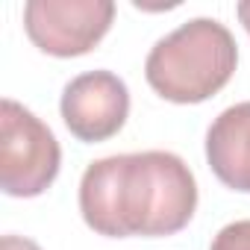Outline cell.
<instances>
[{"label": "cell", "instance_id": "cell-1", "mask_svg": "<svg viewBox=\"0 0 250 250\" xmlns=\"http://www.w3.org/2000/svg\"><path fill=\"white\" fill-rule=\"evenodd\" d=\"M197 180L171 150L118 153L88 162L80 180V215L106 238H162L188 227Z\"/></svg>", "mask_w": 250, "mask_h": 250}, {"label": "cell", "instance_id": "cell-5", "mask_svg": "<svg viewBox=\"0 0 250 250\" xmlns=\"http://www.w3.org/2000/svg\"><path fill=\"white\" fill-rule=\"evenodd\" d=\"M59 112L77 142L97 145L124 130L130 118V88L112 71H85L62 88Z\"/></svg>", "mask_w": 250, "mask_h": 250}, {"label": "cell", "instance_id": "cell-3", "mask_svg": "<svg viewBox=\"0 0 250 250\" xmlns=\"http://www.w3.org/2000/svg\"><path fill=\"white\" fill-rule=\"evenodd\" d=\"M62 168V147L47 124L24 103H0V188L9 197L44 194Z\"/></svg>", "mask_w": 250, "mask_h": 250}, {"label": "cell", "instance_id": "cell-9", "mask_svg": "<svg viewBox=\"0 0 250 250\" xmlns=\"http://www.w3.org/2000/svg\"><path fill=\"white\" fill-rule=\"evenodd\" d=\"M235 15H238L241 27H244V30H247V36H250V0H241V3L235 6Z\"/></svg>", "mask_w": 250, "mask_h": 250}, {"label": "cell", "instance_id": "cell-8", "mask_svg": "<svg viewBox=\"0 0 250 250\" xmlns=\"http://www.w3.org/2000/svg\"><path fill=\"white\" fill-rule=\"evenodd\" d=\"M0 250H42L33 238H24V235H3L0 238Z\"/></svg>", "mask_w": 250, "mask_h": 250}, {"label": "cell", "instance_id": "cell-2", "mask_svg": "<svg viewBox=\"0 0 250 250\" xmlns=\"http://www.w3.org/2000/svg\"><path fill=\"white\" fill-rule=\"evenodd\" d=\"M238 68V44L215 18H191L159 39L145 59L147 85L171 103L188 106L215 97Z\"/></svg>", "mask_w": 250, "mask_h": 250}, {"label": "cell", "instance_id": "cell-6", "mask_svg": "<svg viewBox=\"0 0 250 250\" xmlns=\"http://www.w3.org/2000/svg\"><path fill=\"white\" fill-rule=\"evenodd\" d=\"M206 162L227 188L250 194V100L227 106L209 124Z\"/></svg>", "mask_w": 250, "mask_h": 250}, {"label": "cell", "instance_id": "cell-4", "mask_svg": "<svg viewBox=\"0 0 250 250\" xmlns=\"http://www.w3.org/2000/svg\"><path fill=\"white\" fill-rule=\"evenodd\" d=\"M115 21L112 0H30L24 33L47 56L74 59L91 53Z\"/></svg>", "mask_w": 250, "mask_h": 250}, {"label": "cell", "instance_id": "cell-7", "mask_svg": "<svg viewBox=\"0 0 250 250\" xmlns=\"http://www.w3.org/2000/svg\"><path fill=\"white\" fill-rule=\"evenodd\" d=\"M209 250H250V218L221 227L212 235Z\"/></svg>", "mask_w": 250, "mask_h": 250}]
</instances>
